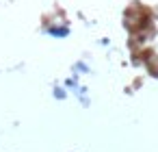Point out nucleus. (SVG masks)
I'll return each mask as SVG.
<instances>
[]
</instances>
